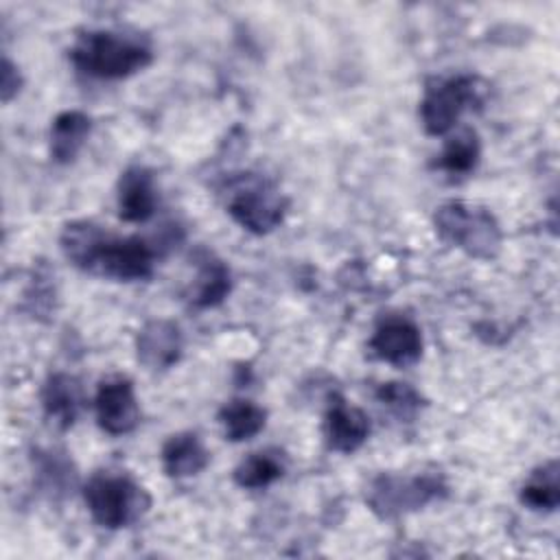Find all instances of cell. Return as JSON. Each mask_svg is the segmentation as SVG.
Returning <instances> with one entry per match:
<instances>
[{"label":"cell","instance_id":"6da1fadb","mask_svg":"<svg viewBox=\"0 0 560 560\" xmlns=\"http://www.w3.org/2000/svg\"><path fill=\"white\" fill-rule=\"evenodd\" d=\"M61 252L81 271L112 280H147L155 249L140 236H114L92 221H70L59 236Z\"/></svg>","mask_w":560,"mask_h":560},{"label":"cell","instance_id":"7a4b0ae2","mask_svg":"<svg viewBox=\"0 0 560 560\" xmlns=\"http://www.w3.org/2000/svg\"><path fill=\"white\" fill-rule=\"evenodd\" d=\"M74 68L94 79H127L144 70L151 59V46L129 33L118 31H85L70 48Z\"/></svg>","mask_w":560,"mask_h":560},{"label":"cell","instance_id":"3957f363","mask_svg":"<svg viewBox=\"0 0 560 560\" xmlns=\"http://www.w3.org/2000/svg\"><path fill=\"white\" fill-rule=\"evenodd\" d=\"M433 225L444 243L464 249L472 258L490 260L501 252V225L494 214L481 206L446 201L435 208Z\"/></svg>","mask_w":560,"mask_h":560},{"label":"cell","instance_id":"277c9868","mask_svg":"<svg viewBox=\"0 0 560 560\" xmlns=\"http://www.w3.org/2000/svg\"><path fill=\"white\" fill-rule=\"evenodd\" d=\"M225 208L230 217L252 234H269L289 210L284 192L258 173H238L228 179Z\"/></svg>","mask_w":560,"mask_h":560},{"label":"cell","instance_id":"5b68a950","mask_svg":"<svg viewBox=\"0 0 560 560\" xmlns=\"http://www.w3.org/2000/svg\"><path fill=\"white\" fill-rule=\"evenodd\" d=\"M83 501L92 518L107 529L136 523L151 505V497L125 472L101 470L83 486Z\"/></svg>","mask_w":560,"mask_h":560},{"label":"cell","instance_id":"8992f818","mask_svg":"<svg viewBox=\"0 0 560 560\" xmlns=\"http://www.w3.org/2000/svg\"><path fill=\"white\" fill-rule=\"evenodd\" d=\"M446 494V483L440 472L374 477L365 490L368 508L381 518H394L407 512L422 510L427 503Z\"/></svg>","mask_w":560,"mask_h":560},{"label":"cell","instance_id":"52a82bcc","mask_svg":"<svg viewBox=\"0 0 560 560\" xmlns=\"http://www.w3.org/2000/svg\"><path fill=\"white\" fill-rule=\"evenodd\" d=\"M488 85L475 74H457L429 85L420 101V120L429 136L448 133L466 109L479 107Z\"/></svg>","mask_w":560,"mask_h":560},{"label":"cell","instance_id":"ba28073f","mask_svg":"<svg viewBox=\"0 0 560 560\" xmlns=\"http://www.w3.org/2000/svg\"><path fill=\"white\" fill-rule=\"evenodd\" d=\"M94 411L98 427L109 435H125L138 427L140 407L133 383L127 376H109L98 383Z\"/></svg>","mask_w":560,"mask_h":560},{"label":"cell","instance_id":"9c48e42d","mask_svg":"<svg viewBox=\"0 0 560 560\" xmlns=\"http://www.w3.org/2000/svg\"><path fill=\"white\" fill-rule=\"evenodd\" d=\"M370 350L376 359L389 365H413L422 354L420 328L405 315L385 317L370 339Z\"/></svg>","mask_w":560,"mask_h":560},{"label":"cell","instance_id":"30bf717a","mask_svg":"<svg viewBox=\"0 0 560 560\" xmlns=\"http://www.w3.org/2000/svg\"><path fill=\"white\" fill-rule=\"evenodd\" d=\"M138 361L151 372H164L173 368L184 352V337L175 322L158 317L149 319L136 337Z\"/></svg>","mask_w":560,"mask_h":560},{"label":"cell","instance_id":"8fae6325","mask_svg":"<svg viewBox=\"0 0 560 560\" xmlns=\"http://www.w3.org/2000/svg\"><path fill=\"white\" fill-rule=\"evenodd\" d=\"M324 435L332 451L354 453L370 435V418L341 396H332L324 416Z\"/></svg>","mask_w":560,"mask_h":560},{"label":"cell","instance_id":"7c38bea8","mask_svg":"<svg viewBox=\"0 0 560 560\" xmlns=\"http://www.w3.org/2000/svg\"><path fill=\"white\" fill-rule=\"evenodd\" d=\"M158 195L153 175L144 166H129L118 179V217L127 223H144L153 217Z\"/></svg>","mask_w":560,"mask_h":560},{"label":"cell","instance_id":"4fadbf2b","mask_svg":"<svg viewBox=\"0 0 560 560\" xmlns=\"http://www.w3.org/2000/svg\"><path fill=\"white\" fill-rule=\"evenodd\" d=\"M83 402V385L77 376L55 372L46 378L42 387V407L46 418L55 422L59 429H70L77 422Z\"/></svg>","mask_w":560,"mask_h":560},{"label":"cell","instance_id":"5bb4252c","mask_svg":"<svg viewBox=\"0 0 560 560\" xmlns=\"http://www.w3.org/2000/svg\"><path fill=\"white\" fill-rule=\"evenodd\" d=\"M210 462V453L192 431L173 433L162 444V468L168 477L184 479L199 475Z\"/></svg>","mask_w":560,"mask_h":560},{"label":"cell","instance_id":"9a60e30c","mask_svg":"<svg viewBox=\"0 0 560 560\" xmlns=\"http://www.w3.org/2000/svg\"><path fill=\"white\" fill-rule=\"evenodd\" d=\"M232 289L230 269L223 260L203 252L197 256V276L186 293L188 302L197 308H210L221 304Z\"/></svg>","mask_w":560,"mask_h":560},{"label":"cell","instance_id":"2e32d148","mask_svg":"<svg viewBox=\"0 0 560 560\" xmlns=\"http://www.w3.org/2000/svg\"><path fill=\"white\" fill-rule=\"evenodd\" d=\"M90 131H92V118L85 112L66 109L57 114L50 125V158L57 164L74 162Z\"/></svg>","mask_w":560,"mask_h":560},{"label":"cell","instance_id":"e0dca14e","mask_svg":"<svg viewBox=\"0 0 560 560\" xmlns=\"http://www.w3.org/2000/svg\"><path fill=\"white\" fill-rule=\"evenodd\" d=\"M518 499L534 512H553L560 505V466L558 459H549L529 472L521 486Z\"/></svg>","mask_w":560,"mask_h":560},{"label":"cell","instance_id":"ac0fdd59","mask_svg":"<svg viewBox=\"0 0 560 560\" xmlns=\"http://www.w3.org/2000/svg\"><path fill=\"white\" fill-rule=\"evenodd\" d=\"M219 424L230 442H245L258 435L267 424V411L247 398H234L219 409Z\"/></svg>","mask_w":560,"mask_h":560},{"label":"cell","instance_id":"d6986e66","mask_svg":"<svg viewBox=\"0 0 560 560\" xmlns=\"http://www.w3.org/2000/svg\"><path fill=\"white\" fill-rule=\"evenodd\" d=\"M284 459L282 453L278 451H258L245 457L236 468H234V481L241 488L247 490H260L271 486L284 475Z\"/></svg>","mask_w":560,"mask_h":560},{"label":"cell","instance_id":"ffe728a7","mask_svg":"<svg viewBox=\"0 0 560 560\" xmlns=\"http://www.w3.org/2000/svg\"><path fill=\"white\" fill-rule=\"evenodd\" d=\"M481 155V142L475 129L466 127L446 140L438 166L448 175H468L475 171Z\"/></svg>","mask_w":560,"mask_h":560},{"label":"cell","instance_id":"44dd1931","mask_svg":"<svg viewBox=\"0 0 560 560\" xmlns=\"http://www.w3.org/2000/svg\"><path fill=\"white\" fill-rule=\"evenodd\" d=\"M376 398L400 420H413L422 407V396L409 383L400 381L383 383L376 389Z\"/></svg>","mask_w":560,"mask_h":560},{"label":"cell","instance_id":"7402d4cb","mask_svg":"<svg viewBox=\"0 0 560 560\" xmlns=\"http://www.w3.org/2000/svg\"><path fill=\"white\" fill-rule=\"evenodd\" d=\"M55 300V282L50 284V273H35L33 282L26 289V302L33 315H50Z\"/></svg>","mask_w":560,"mask_h":560},{"label":"cell","instance_id":"603a6c76","mask_svg":"<svg viewBox=\"0 0 560 560\" xmlns=\"http://www.w3.org/2000/svg\"><path fill=\"white\" fill-rule=\"evenodd\" d=\"M22 90V74L18 70V66L11 59H2V79H0V92H2V101L9 103L18 92Z\"/></svg>","mask_w":560,"mask_h":560}]
</instances>
